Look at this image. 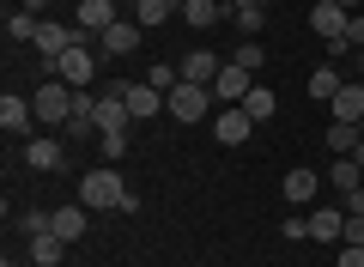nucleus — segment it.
I'll return each instance as SVG.
<instances>
[{"label":"nucleus","mask_w":364,"mask_h":267,"mask_svg":"<svg viewBox=\"0 0 364 267\" xmlns=\"http://www.w3.org/2000/svg\"><path fill=\"white\" fill-rule=\"evenodd\" d=\"M243 115H249V122H273V115H279V98H273V91L267 85H249V98H243Z\"/></svg>","instance_id":"obj_18"},{"label":"nucleus","mask_w":364,"mask_h":267,"mask_svg":"<svg viewBox=\"0 0 364 267\" xmlns=\"http://www.w3.org/2000/svg\"><path fill=\"white\" fill-rule=\"evenodd\" d=\"M346 43H352V49H364V13L346 19Z\"/></svg>","instance_id":"obj_30"},{"label":"nucleus","mask_w":364,"mask_h":267,"mask_svg":"<svg viewBox=\"0 0 364 267\" xmlns=\"http://www.w3.org/2000/svg\"><path fill=\"white\" fill-rule=\"evenodd\" d=\"M249 134H255V122L243 115V103H225V110L213 115V140H219V146H243Z\"/></svg>","instance_id":"obj_7"},{"label":"nucleus","mask_w":364,"mask_h":267,"mask_svg":"<svg viewBox=\"0 0 364 267\" xmlns=\"http://www.w3.org/2000/svg\"><path fill=\"white\" fill-rule=\"evenodd\" d=\"M279 194H286V201H291V206H310V201H316V194H322V177H316V170H310V164H298V170H291V177H286V182H279Z\"/></svg>","instance_id":"obj_12"},{"label":"nucleus","mask_w":364,"mask_h":267,"mask_svg":"<svg viewBox=\"0 0 364 267\" xmlns=\"http://www.w3.org/2000/svg\"><path fill=\"white\" fill-rule=\"evenodd\" d=\"M6 267H13V261H6Z\"/></svg>","instance_id":"obj_41"},{"label":"nucleus","mask_w":364,"mask_h":267,"mask_svg":"<svg viewBox=\"0 0 364 267\" xmlns=\"http://www.w3.org/2000/svg\"><path fill=\"white\" fill-rule=\"evenodd\" d=\"M97 43H104V55H134V49H140V25H134V19H116Z\"/></svg>","instance_id":"obj_16"},{"label":"nucleus","mask_w":364,"mask_h":267,"mask_svg":"<svg viewBox=\"0 0 364 267\" xmlns=\"http://www.w3.org/2000/svg\"><path fill=\"white\" fill-rule=\"evenodd\" d=\"M340 206H346V213H364V189H352V194H346Z\"/></svg>","instance_id":"obj_33"},{"label":"nucleus","mask_w":364,"mask_h":267,"mask_svg":"<svg viewBox=\"0 0 364 267\" xmlns=\"http://www.w3.org/2000/svg\"><path fill=\"white\" fill-rule=\"evenodd\" d=\"M340 267H364V249H358V243H346V249H340Z\"/></svg>","instance_id":"obj_32"},{"label":"nucleus","mask_w":364,"mask_h":267,"mask_svg":"<svg viewBox=\"0 0 364 267\" xmlns=\"http://www.w3.org/2000/svg\"><path fill=\"white\" fill-rule=\"evenodd\" d=\"M85 225H91V206H85V201H67V206H55V237L79 243V237H85Z\"/></svg>","instance_id":"obj_13"},{"label":"nucleus","mask_w":364,"mask_h":267,"mask_svg":"<svg viewBox=\"0 0 364 267\" xmlns=\"http://www.w3.org/2000/svg\"><path fill=\"white\" fill-rule=\"evenodd\" d=\"M304 237L310 243H346V206H310L304 213Z\"/></svg>","instance_id":"obj_6"},{"label":"nucleus","mask_w":364,"mask_h":267,"mask_svg":"<svg viewBox=\"0 0 364 267\" xmlns=\"http://www.w3.org/2000/svg\"><path fill=\"white\" fill-rule=\"evenodd\" d=\"M79 201H85L91 213H122L128 182L116 177V164H104V170H91V177H79Z\"/></svg>","instance_id":"obj_1"},{"label":"nucleus","mask_w":364,"mask_h":267,"mask_svg":"<svg viewBox=\"0 0 364 267\" xmlns=\"http://www.w3.org/2000/svg\"><path fill=\"white\" fill-rule=\"evenodd\" d=\"M237 19V31L243 37H261V19H267V6H243V13H231Z\"/></svg>","instance_id":"obj_28"},{"label":"nucleus","mask_w":364,"mask_h":267,"mask_svg":"<svg viewBox=\"0 0 364 267\" xmlns=\"http://www.w3.org/2000/svg\"><path fill=\"white\" fill-rule=\"evenodd\" d=\"M322 140H328V152H334V158H352V146H358V127H352V122H334Z\"/></svg>","instance_id":"obj_22"},{"label":"nucleus","mask_w":364,"mask_h":267,"mask_svg":"<svg viewBox=\"0 0 364 267\" xmlns=\"http://www.w3.org/2000/svg\"><path fill=\"white\" fill-rule=\"evenodd\" d=\"M225 6H231V13H243V6H267V0H225Z\"/></svg>","instance_id":"obj_35"},{"label":"nucleus","mask_w":364,"mask_h":267,"mask_svg":"<svg viewBox=\"0 0 364 267\" xmlns=\"http://www.w3.org/2000/svg\"><path fill=\"white\" fill-rule=\"evenodd\" d=\"M340 6H346V19H352V13H364V0H340Z\"/></svg>","instance_id":"obj_36"},{"label":"nucleus","mask_w":364,"mask_h":267,"mask_svg":"<svg viewBox=\"0 0 364 267\" xmlns=\"http://www.w3.org/2000/svg\"><path fill=\"white\" fill-rule=\"evenodd\" d=\"M170 13H176L170 0H140V6H134V25H140V31H152V25H164Z\"/></svg>","instance_id":"obj_25"},{"label":"nucleus","mask_w":364,"mask_h":267,"mask_svg":"<svg viewBox=\"0 0 364 267\" xmlns=\"http://www.w3.org/2000/svg\"><path fill=\"white\" fill-rule=\"evenodd\" d=\"M18 6H25V13H37V19L49 13V0H18Z\"/></svg>","instance_id":"obj_34"},{"label":"nucleus","mask_w":364,"mask_h":267,"mask_svg":"<svg viewBox=\"0 0 364 267\" xmlns=\"http://www.w3.org/2000/svg\"><path fill=\"white\" fill-rule=\"evenodd\" d=\"M231 61H237V67H249V73H261V61H267V49H261L255 37H243V43L231 49Z\"/></svg>","instance_id":"obj_26"},{"label":"nucleus","mask_w":364,"mask_h":267,"mask_svg":"<svg viewBox=\"0 0 364 267\" xmlns=\"http://www.w3.org/2000/svg\"><path fill=\"white\" fill-rule=\"evenodd\" d=\"M18 231H25V237H43V231H55V213H37V206H31V213H18Z\"/></svg>","instance_id":"obj_27"},{"label":"nucleus","mask_w":364,"mask_h":267,"mask_svg":"<svg viewBox=\"0 0 364 267\" xmlns=\"http://www.w3.org/2000/svg\"><path fill=\"white\" fill-rule=\"evenodd\" d=\"M31 110H37V122H67L73 115V85H61V79L37 85L31 91Z\"/></svg>","instance_id":"obj_5"},{"label":"nucleus","mask_w":364,"mask_h":267,"mask_svg":"<svg viewBox=\"0 0 364 267\" xmlns=\"http://www.w3.org/2000/svg\"><path fill=\"white\" fill-rule=\"evenodd\" d=\"M25 164L31 170H61L67 164V146L49 140V134H31V140H25Z\"/></svg>","instance_id":"obj_9"},{"label":"nucleus","mask_w":364,"mask_h":267,"mask_svg":"<svg viewBox=\"0 0 364 267\" xmlns=\"http://www.w3.org/2000/svg\"><path fill=\"white\" fill-rule=\"evenodd\" d=\"M97 146H104V158H109V164H116V158L128 152V134H97Z\"/></svg>","instance_id":"obj_29"},{"label":"nucleus","mask_w":364,"mask_h":267,"mask_svg":"<svg viewBox=\"0 0 364 267\" xmlns=\"http://www.w3.org/2000/svg\"><path fill=\"white\" fill-rule=\"evenodd\" d=\"M61 255H67V237H55V231L31 237V267H61Z\"/></svg>","instance_id":"obj_19"},{"label":"nucleus","mask_w":364,"mask_h":267,"mask_svg":"<svg viewBox=\"0 0 364 267\" xmlns=\"http://www.w3.org/2000/svg\"><path fill=\"white\" fill-rule=\"evenodd\" d=\"M37 31H43L37 13H25V6H18V13H6V37H13V43H37Z\"/></svg>","instance_id":"obj_21"},{"label":"nucleus","mask_w":364,"mask_h":267,"mask_svg":"<svg viewBox=\"0 0 364 267\" xmlns=\"http://www.w3.org/2000/svg\"><path fill=\"white\" fill-rule=\"evenodd\" d=\"M134 110H128V91H122V79H109V91L97 98V134H128Z\"/></svg>","instance_id":"obj_3"},{"label":"nucleus","mask_w":364,"mask_h":267,"mask_svg":"<svg viewBox=\"0 0 364 267\" xmlns=\"http://www.w3.org/2000/svg\"><path fill=\"white\" fill-rule=\"evenodd\" d=\"M109 25H116V0H79V31L104 37Z\"/></svg>","instance_id":"obj_15"},{"label":"nucleus","mask_w":364,"mask_h":267,"mask_svg":"<svg viewBox=\"0 0 364 267\" xmlns=\"http://www.w3.org/2000/svg\"><path fill=\"white\" fill-rule=\"evenodd\" d=\"M328 182H334L340 194H352V189H364V170L352 164V158H334V170H328Z\"/></svg>","instance_id":"obj_24"},{"label":"nucleus","mask_w":364,"mask_h":267,"mask_svg":"<svg viewBox=\"0 0 364 267\" xmlns=\"http://www.w3.org/2000/svg\"><path fill=\"white\" fill-rule=\"evenodd\" d=\"M340 85H346V79H340L334 67H316V73H310V85H304V91H310V98H322V103H334V91H340Z\"/></svg>","instance_id":"obj_23"},{"label":"nucleus","mask_w":364,"mask_h":267,"mask_svg":"<svg viewBox=\"0 0 364 267\" xmlns=\"http://www.w3.org/2000/svg\"><path fill=\"white\" fill-rule=\"evenodd\" d=\"M182 19H188V25H200V31H213V25H225V19H231V6H225V0H188V6H182Z\"/></svg>","instance_id":"obj_17"},{"label":"nucleus","mask_w":364,"mask_h":267,"mask_svg":"<svg viewBox=\"0 0 364 267\" xmlns=\"http://www.w3.org/2000/svg\"><path fill=\"white\" fill-rule=\"evenodd\" d=\"M207 103H213V85H188V79H182L164 98V110L176 115V122H207Z\"/></svg>","instance_id":"obj_4"},{"label":"nucleus","mask_w":364,"mask_h":267,"mask_svg":"<svg viewBox=\"0 0 364 267\" xmlns=\"http://www.w3.org/2000/svg\"><path fill=\"white\" fill-rule=\"evenodd\" d=\"M128 6H140V0H128Z\"/></svg>","instance_id":"obj_40"},{"label":"nucleus","mask_w":364,"mask_h":267,"mask_svg":"<svg viewBox=\"0 0 364 267\" xmlns=\"http://www.w3.org/2000/svg\"><path fill=\"white\" fill-rule=\"evenodd\" d=\"M328 110H334V122H352V127H358V122H364V85H358V79H346V85L334 91Z\"/></svg>","instance_id":"obj_14"},{"label":"nucleus","mask_w":364,"mask_h":267,"mask_svg":"<svg viewBox=\"0 0 364 267\" xmlns=\"http://www.w3.org/2000/svg\"><path fill=\"white\" fill-rule=\"evenodd\" d=\"M0 127H6V134H31V127H37V110H31V98L6 91V98H0Z\"/></svg>","instance_id":"obj_10"},{"label":"nucleus","mask_w":364,"mask_h":267,"mask_svg":"<svg viewBox=\"0 0 364 267\" xmlns=\"http://www.w3.org/2000/svg\"><path fill=\"white\" fill-rule=\"evenodd\" d=\"M170 6H176V13H182V6H188V0H170Z\"/></svg>","instance_id":"obj_38"},{"label":"nucleus","mask_w":364,"mask_h":267,"mask_svg":"<svg viewBox=\"0 0 364 267\" xmlns=\"http://www.w3.org/2000/svg\"><path fill=\"white\" fill-rule=\"evenodd\" d=\"M358 140H364V122H358Z\"/></svg>","instance_id":"obj_39"},{"label":"nucleus","mask_w":364,"mask_h":267,"mask_svg":"<svg viewBox=\"0 0 364 267\" xmlns=\"http://www.w3.org/2000/svg\"><path fill=\"white\" fill-rule=\"evenodd\" d=\"M49 73L55 79H61V85H91V79H97V55H91L85 49V43H79V49H67V55H55V61H49Z\"/></svg>","instance_id":"obj_2"},{"label":"nucleus","mask_w":364,"mask_h":267,"mask_svg":"<svg viewBox=\"0 0 364 267\" xmlns=\"http://www.w3.org/2000/svg\"><path fill=\"white\" fill-rule=\"evenodd\" d=\"M346 243H358V249H364V213H346Z\"/></svg>","instance_id":"obj_31"},{"label":"nucleus","mask_w":364,"mask_h":267,"mask_svg":"<svg viewBox=\"0 0 364 267\" xmlns=\"http://www.w3.org/2000/svg\"><path fill=\"white\" fill-rule=\"evenodd\" d=\"M176 67H182V79H188V85H213L225 61H219V55H213V49H188V55H182Z\"/></svg>","instance_id":"obj_11"},{"label":"nucleus","mask_w":364,"mask_h":267,"mask_svg":"<svg viewBox=\"0 0 364 267\" xmlns=\"http://www.w3.org/2000/svg\"><path fill=\"white\" fill-rule=\"evenodd\" d=\"M352 164H358V170H364V140H358V146H352Z\"/></svg>","instance_id":"obj_37"},{"label":"nucleus","mask_w":364,"mask_h":267,"mask_svg":"<svg viewBox=\"0 0 364 267\" xmlns=\"http://www.w3.org/2000/svg\"><path fill=\"white\" fill-rule=\"evenodd\" d=\"M249 85H255V73H249V67H237V61H225L219 79H213V98H219V103H243Z\"/></svg>","instance_id":"obj_8"},{"label":"nucleus","mask_w":364,"mask_h":267,"mask_svg":"<svg viewBox=\"0 0 364 267\" xmlns=\"http://www.w3.org/2000/svg\"><path fill=\"white\" fill-rule=\"evenodd\" d=\"M122 91H128V110H134V122L158 115V103H164V91H158V85H122Z\"/></svg>","instance_id":"obj_20"}]
</instances>
